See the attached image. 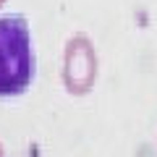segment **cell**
<instances>
[{"label":"cell","mask_w":157,"mask_h":157,"mask_svg":"<svg viewBox=\"0 0 157 157\" xmlns=\"http://www.w3.org/2000/svg\"><path fill=\"white\" fill-rule=\"evenodd\" d=\"M37 73L34 39L21 13L0 16V100L21 97Z\"/></svg>","instance_id":"cell-1"},{"label":"cell","mask_w":157,"mask_h":157,"mask_svg":"<svg viewBox=\"0 0 157 157\" xmlns=\"http://www.w3.org/2000/svg\"><path fill=\"white\" fill-rule=\"evenodd\" d=\"M100 78V55L94 39L76 32L66 39L60 58V84L68 97H86L94 92Z\"/></svg>","instance_id":"cell-2"},{"label":"cell","mask_w":157,"mask_h":157,"mask_svg":"<svg viewBox=\"0 0 157 157\" xmlns=\"http://www.w3.org/2000/svg\"><path fill=\"white\" fill-rule=\"evenodd\" d=\"M0 157H6V147H3V141H0Z\"/></svg>","instance_id":"cell-3"},{"label":"cell","mask_w":157,"mask_h":157,"mask_svg":"<svg viewBox=\"0 0 157 157\" xmlns=\"http://www.w3.org/2000/svg\"><path fill=\"white\" fill-rule=\"evenodd\" d=\"M3 6H6V0H0V8H3Z\"/></svg>","instance_id":"cell-4"}]
</instances>
